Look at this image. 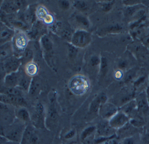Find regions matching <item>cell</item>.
Here are the masks:
<instances>
[{
    "instance_id": "obj_1",
    "label": "cell",
    "mask_w": 149,
    "mask_h": 144,
    "mask_svg": "<svg viewBox=\"0 0 149 144\" xmlns=\"http://www.w3.org/2000/svg\"><path fill=\"white\" fill-rule=\"evenodd\" d=\"M27 125L16 118L13 123L8 126L1 125V136L6 137L12 143H20Z\"/></svg>"
},
{
    "instance_id": "obj_2",
    "label": "cell",
    "mask_w": 149,
    "mask_h": 144,
    "mask_svg": "<svg viewBox=\"0 0 149 144\" xmlns=\"http://www.w3.org/2000/svg\"><path fill=\"white\" fill-rule=\"evenodd\" d=\"M58 113L56 108V93L52 92L49 97V106L45 117V127L48 129L54 128L58 123Z\"/></svg>"
},
{
    "instance_id": "obj_3",
    "label": "cell",
    "mask_w": 149,
    "mask_h": 144,
    "mask_svg": "<svg viewBox=\"0 0 149 144\" xmlns=\"http://www.w3.org/2000/svg\"><path fill=\"white\" fill-rule=\"evenodd\" d=\"M29 37L23 31L17 30L13 40L12 41L13 46L14 56L21 57V56L28 47Z\"/></svg>"
},
{
    "instance_id": "obj_4",
    "label": "cell",
    "mask_w": 149,
    "mask_h": 144,
    "mask_svg": "<svg viewBox=\"0 0 149 144\" xmlns=\"http://www.w3.org/2000/svg\"><path fill=\"white\" fill-rule=\"evenodd\" d=\"M92 37L90 33L86 30H77L73 34L71 44L74 47L79 48H86L90 45Z\"/></svg>"
},
{
    "instance_id": "obj_5",
    "label": "cell",
    "mask_w": 149,
    "mask_h": 144,
    "mask_svg": "<svg viewBox=\"0 0 149 144\" xmlns=\"http://www.w3.org/2000/svg\"><path fill=\"white\" fill-rule=\"evenodd\" d=\"M45 117L44 107L41 103H38L31 116V122L36 128H43L45 127Z\"/></svg>"
},
{
    "instance_id": "obj_6",
    "label": "cell",
    "mask_w": 149,
    "mask_h": 144,
    "mask_svg": "<svg viewBox=\"0 0 149 144\" xmlns=\"http://www.w3.org/2000/svg\"><path fill=\"white\" fill-rule=\"evenodd\" d=\"M14 106L0 103V113H1V126H8L13 123L16 119L15 110L12 109Z\"/></svg>"
},
{
    "instance_id": "obj_7",
    "label": "cell",
    "mask_w": 149,
    "mask_h": 144,
    "mask_svg": "<svg viewBox=\"0 0 149 144\" xmlns=\"http://www.w3.org/2000/svg\"><path fill=\"white\" fill-rule=\"evenodd\" d=\"M130 118L129 116L119 109V112L108 122L110 126L117 131L128 124L130 122Z\"/></svg>"
},
{
    "instance_id": "obj_8",
    "label": "cell",
    "mask_w": 149,
    "mask_h": 144,
    "mask_svg": "<svg viewBox=\"0 0 149 144\" xmlns=\"http://www.w3.org/2000/svg\"><path fill=\"white\" fill-rule=\"evenodd\" d=\"M119 111V109L117 105L110 102H107L101 105L98 114L103 120L109 121Z\"/></svg>"
},
{
    "instance_id": "obj_9",
    "label": "cell",
    "mask_w": 149,
    "mask_h": 144,
    "mask_svg": "<svg viewBox=\"0 0 149 144\" xmlns=\"http://www.w3.org/2000/svg\"><path fill=\"white\" fill-rule=\"evenodd\" d=\"M0 103L14 106V107H26L27 103L23 96H12L0 93Z\"/></svg>"
},
{
    "instance_id": "obj_10",
    "label": "cell",
    "mask_w": 149,
    "mask_h": 144,
    "mask_svg": "<svg viewBox=\"0 0 149 144\" xmlns=\"http://www.w3.org/2000/svg\"><path fill=\"white\" fill-rule=\"evenodd\" d=\"M39 141V136L37 135L36 128L32 124H28L22 137L20 144H37Z\"/></svg>"
},
{
    "instance_id": "obj_11",
    "label": "cell",
    "mask_w": 149,
    "mask_h": 144,
    "mask_svg": "<svg viewBox=\"0 0 149 144\" xmlns=\"http://www.w3.org/2000/svg\"><path fill=\"white\" fill-rule=\"evenodd\" d=\"M3 63L6 72L7 74L16 72L20 70V66L22 64L20 58L13 56L12 57L6 59Z\"/></svg>"
},
{
    "instance_id": "obj_12",
    "label": "cell",
    "mask_w": 149,
    "mask_h": 144,
    "mask_svg": "<svg viewBox=\"0 0 149 144\" xmlns=\"http://www.w3.org/2000/svg\"><path fill=\"white\" fill-rule=\"evenodd\" d=\"M116 132L117 131L110 126L108 120H103L99 122L97 126V137H111L116 134Z\"/></svg>"
},
{
    "instance_id": "obj_13",
    "label": "cell",
    "mask_w": 149,
    "mask_h": 144,
    "mask_svg": "<svg viewBox=\"0 0 149 144\" xmlns=\"http://www.w3.org/2000/svg\"><path fill=\"white\" fill-rule=\"evenodd\" d=\"M89 84L84 78H74L70 83L71 90L76 95H83L88 90Z\"/></svg>"
},
{
    "instance_id": "obj_14",
    "label": "cell",
    "mask_w": 149,
    "mask_h": 144,
    "mask_svg": "<svg viewBox=\"0 0 149 144\" xmlns=\"http://www.w3.org/2000/svg\"><path fill=\"white\" fill-rule=\"evenodd\" d=\"M137 102V111L138 113L143 116H149V105L147 102L146 91L137 96L136 98Z\"/></svg>"
},
{
    "instance_id": "obj_15",
    "label": "cell",
    "mask_w": 149,
    "mask_h": 144,
    "mask_svg": "<svg viewBox=\"0 0 149 144\" xmlns=\"http://www.w3.org/2000/svg\"><path fill=\"white\" fill-rule=\"evenodd\" d=\"M0 28V45H2L6 43L10 42L13 40L15 34V31L1 23ZM0 45V46H1Z\"/></svg>"
},
{
    "instance_id": "obj_16",
    "label": "cell",
    "mask_w": 149,
    "mask_h": 144,
    "mask_svg": "<svg viewBox=\"0 0 149 144\" xmlns=\"http://www.w3.org/2000/svg\"><path fill=\"white\" fill-rule=\"evenodd\" d=\"M21 76V70L14 73H11L6 74L3 81L4 87L14 88V87H18Z\"/></svg>"
},
{
    "instance_id": "obj_17",
    "label": "cell",
    "mask_w": 149,
    "mask_h": 144,
    "mask_svg": "<svg viewBox=\"0 0 149 144\" xmlns=\"http://www.w3.org/2000/svg\"><path fill=\"white\" fill-rule=\"evenodd\" d=\"M45 25L42 23L41 21H36L31 26L28 34L29 37L33 39H36L40 35L42 37L45 34Z\"/></svg>"
},
{
    "instance_id": "obj_18",
    "label": "cell",
    "mask_w": 149,
    "mask_h": 144,
    "mask_svg": "<svg viewBox=\"0 0 149 144\" xmlns=\"http://www.w3.org/2000/svg\"><path fill=\"white\" fill-rule=\"evenodd\" d=\"M97 127L94 125H91L86 127L81 133L80 140L82 143H86L89 144H94V141L91 140V137L96 134Z\"/></svg>"
},
{
    "instance_id": "obj_19",
    "label": "cell",
    "mask_w": 149,
    "mask_h": 144,
    "mask_svg": "<svg viewBox=\"0 0 149 144\" xmlns=\"http://www.w3.org/2000/svg\"><path fill=\"white\" fill-rule=\"evenodd\" d=\"M137 129L134 127L132 124H130L129 122L125 126H124L121 129L117 130L116 132V134L118 137V138L121 139H125L128 137H133V135L137 132Z\"/></svg>"
},
{
    "instance_id": "obj_20",
    "label": "cell",
    "mask_w": 149,
    "mask_h": 144,
    "mask_svg": "<svg viewBox=\"0 0 149 144\" xmlns=\"http://www.w3.org/2000/svg\"><path fill=\"white\" fill-rule=\"evenodd\" d=\"M36 10L37 8L33 6H30L24 10V13L22 14L23 18L29 26H33L34 23L37 21L36 20Z\"/></svg>"
},
{
    "instance_id": "obj_21",
    "label": "cell",
    "mask_w": 149,
    "mask_h": 144,
    "mask_svg": "<svg viewBox=\"0 0 149 144\" xmlns=\"http://www.w3.org/2000/svg\"><path fill=\"white\" fill-rule=\"evenodd\" d=\"M14 56V51L12 42L6 43L0 46V59L1 62L4 61L12 56Z\"/></svg>"
},
{
    "instance_id": "obj_22",
    "label": "cell",
    "mask_w": 149,
    "mask_h": 144,
    "mask_svg": "<svg viewBox=\"0 0 149 144\" xmlns=\"http://www.w3.org/2000/svg\"><path fill=\"white\" fill-rule=\"evenodd\" d=\"M20 10L17 1H5L1 5V11L7 14H14Z\"/></svg>"
},
{
    "instance_id": "obj_23",
    "label": "cell",
    "mask_w": 149,
    "mask_h": 144,
    "mask_svg": "<svg viewBox=\"0 0 149 144\" xmlns=\"http://www.w3.org/2000/svg\"><path fill=\"white\" fill-rule=\"evenodd\" d=\"M119 109L131 118L134 114L137 112V102L136 99H133L131 101L124 104Z\"/></svg>"
},
{
    "instance_id": "obj_24",
    "label": "cell",
    "mask_w": 149,
    "mask_h": 144,
    "mask_svg": "<svg viewBox=\"0 0 149 144\" xmlns=\"http://www.w3.org/2000/svg\"><path fill=\"white\" fill-rule=\"evenodd\" d=\"M16 118L26 125L31 122V115L25 107H19L15 110Z\"/></svg>"
},
{
    "instance_id": "obj_25",
    "label": "cell",
    "mask_w": 149,
    "mask_h": 144,
    "mask_svg": "<svg viewBox=\"0 0 149 144\" xmlns=\"http://www.w3.org/2000/svg\"><path fill=\"white\" fill-rule=\"evenodd\" d=\"M42 89V81L40 78L37 76L32 78L31 83L29 89L28 93L31 96L35 97L40 93Z\"/></svg>"
},
{
    "instance_id": "obj_26",
    "label": "cell",
    "mask_w": 149,
    "mask_h": 144,
    "mask_svg": "<svg viewBox=\"0 0 149 144\" xmlns=\"http://www.w3.org/2000/svg\"><path fill=\"white\" fill-rule=\"evenodd\" d=\"M32 78H33L28 76V75L25 73V72L21 70L20 79L19 84H18V87H19L21 90H23L24 91L28 92L31 83L32 81Z\"/></svg>"
},
{
    "instance_id": "obj_27",
    "label": "cell",
    "mask_w": 149,
    "mask_h": 144,
    "mask_svg": "<svg viewBox=\"0 0 149 144\" xmlns=\"http://www.w3.org/2000/svg\"><path fill=\"white\" fill-rule=\"evenodd\" d=\"M40 45L43 51L45 53V55L48 56V54L51 55L50 53L53 50V43L47 35H43L40 37Z\"/></svg>"
},
{
    "instance_id": "obj_28",
    "label": "cell",
    "mask_w": 149,
    "mask_h": 144,
    "mask_svg": "<svg viewBox=\"0 0 149 144\" xmlns=\"http://www.w3.org/2000/svg\"><path fill=\"white\" fill-rule=\"evenodd\" d=\"M102 102L100 95L97 96L94 99L92 100L91 103L89 106V114L90 115H96L98 114L99 110H100V106L102 104Z\"/></svg>"
},
{
    "instance_id": "obj_29",
    "label": "cell",
    "mask_w": 149,
    "mask_h": 144,
    "mask_svg": "<svg viewBox=\"0 0 149 144\" xmlns=\"http://www.w3.org/2000/svg\"><path fill=\"white\" fill-rule=\"evenodd\" d=\"M144 8H145V6L142 4V3L132 6H127L124 13H125V15L126 17L130 18L131 19H132L133 17L137 14L141 9Z\"/></svg>"
},
{
    "instance_id": "obj_30",
    "label": "cell",
    "mask_w": 149,
    "mask_h": 144,
    "mask_svg": "<svg viewBox=\"0 0 149 144\" xmlns=\"http://www.w3.org/2000/svg\"><path fill=\"white\" fill-rule=\"evenodd\" d=\"M130 124H132L133 126L136 128H140L144 127L145 125V122L141 115H140L138 111L136 114H134L130 120Z\"/></svg>"
},
{
    "instance_id": "obj_31",
    "label": "cell",
    "mask_w": 149,
    "mask_h": 144,
    "mask_svg": "<svg viewBox=\"0 0 149 144\" xmlns=\"http://www.w3.org/2000/svg\"><path fill=\"white\" fill-rule=\"evenodd\" d=\"M34 58V53L31 48L29 47H27L25 51L23 52L22 55L21 56L20 59L22 60V64L26 65L27 64L31 62Z\"/></svg>"
},
{
    "instance_id": "obj_32",
    "label": "cell",
    "mask_w": 149,
    "mask_h": 144,
    "mask_svg": "<svg viewBox=\"0 0 149 144\" xmlns=\"http://www.w3.org/2000/svg\"><path fill=\"white\" fill-rule=\"evenodd\" d=\"M38 65H37V64L33 62L27 64L25 65V68H24V72H25V73L28 75V76L31 77V78L36 77L37 73H38Z\"/></svg>"
},
{
    "instance_id": "obj_33",
    "label": "cell",
    "mask_w": 149,
    "mask_h": 144,
    "mask_svg": "<svg viewBox=\"0 0 149 144\" xmlns=\"http://www.w3.org/2000/svg\"><path fill=\"white\" fill-rule=\"evenodd\" d=\"M0 93L12 96H22V90L17 89V87L10 88V87H6L4 86L3 87H1Z\"/></svg>"
},
{
    "instance_id": "obj_34",
    "label": "cell",
    "mask_w": 149,
    "mask_h": 144,
    "mask_svg": "<svg viewBox=\"0 0 149 144\" xmlns=\"http://www.w3.org/2000/svg\"><path fill=\"white\" fill-rule=\"evenodd\" d=\"M36 15L41 22H44L47 18V17L50 14L48 13V10L45 7H43V6H39V7L37 8Z\"/></svg>"
},
{
    "instance_id": "obj_35",
    "label": "cell",
    "mask_w": 149,
    "mask_h": 144,
    "mask_svg": "<svg viewBox=\"0 0 149 144\" xmlns=\"http://www.w3.org/2000/svg\"><path fill=\"white\" fill-rule=\"evenodd\" d=\"M122 27L120 26V24H113V25H110V26H108L107 28H104L103 30L101 31V34H107V33H119L122 31Z\"/></svg>"
},
{
    "instance_id": "obj_36",
    "label": "cell",
    "mask_w": 149,
    "mask_h": 144,
    "mask_svg": "<svg viewBox=\"0 0 149 144\" xmlns=\"http://www.w3.org/2000/svg\"><path fill=\"white\" fill-rule=\"evenodd\" d=\"M75 21L79 24L81 26H82L84 28H89V21L88 18L86 17L83 15H75Z\"/></svg>"
},
{
    "instance_id": "obj_37",
    "label": "cell",
    "mask_w": 149,
    "mask_h": 144,
    "mask_svg": "<svg viewBox=\"0 0 149 144\" xmlns=\"http://www.w3.org/2000/svg\"><path fill=\"white\" fill-rule=\"evenodd\" d=\"M108 72V62L104 57L101 58L100 64V74L101 78H103Z\"/></svg>"
},
{
    "instance_id": "obj_38",
    "label": "cell",
    "mask_w": 149,
    "mask_h": 144,
    "mask_svg": "<svg viewBox=\"0 0 149 144\" xmlns=\"http://www.w3.org/2000/svg\"><path fill=\"white\" fill-rule=\"evenodd\" d=\"M74 7L78 10L85 12L89 9V5L86 1H74L73 3Z\"/></svg>"
},
{
    "instance_id": "obj_39",
    "label": "cell",
    "mask_w": 149,
    "mask_h": 144,
    "mask_svg": "<svg viewBox=\"0 0 149 144\" xmlns=\"http://www.w3.org/2000/svg\"><path fill=\"white\" fill-rule=\"evenodd\" d=\"M136 74V70L134 69H130L126 73H125V75H124V78H123V81L125 83H128L134 78Z\"/></svg>"
},
{
    "instance_id": "obj_40",
    "label": "cell",
    "mask_w": 149,
    "mask_h": 144,
    "mask_svg": "<svg viewBox=\"0 0 149 144\" xmlns=\"http://www.w3.org/2000/svg\"><path fill=\"white\" fill-rule=\"evenodd\" d=\"M68 52H69V56L70 58H74L76 57L78 53L77 48L74 47L72 44H68Z\"/></svg>"
},
{
    "instance_id": "obj_41",
    "label": "cell",
    "mask_w": 149,
    "mask_h": 144,
    "mask_svg": "<svg viewBox=\"0 0 149 144\" xmlns=\"http://www.w3.org/2000/svg\"><path fill=\"white\" fill-rule=\"evenodd\" d=\"M114 3H115L114 1H109L105 2V3H103L102 10L104 12L110 11L112 9V8H113Z\"/></svg>"
},
{
    "instance_id": "obj_42",
    "label": "cell",
    "mask_w": 149,
    "mask_h": 144,
    "mask_svg": "<svg viewBox=\"0 0 149 144\" xmlns=\"http://www.w3.org/2000/svg\"><path fill=\"white\" fill-rule=\"evenodd\" d=\"M100 144H119V138H118L117 134H116L111 137H110L107 141Z\"/></svg>"
},
{
    "instance_id": "obj_43",
    "label": "cell",
    "mask_w": 149,
    "mask_h": 144,
    "mask_svg": "<svg viewBox=\"0 0 149 144\" xmlns=\"http://www.w3.org/2000/svg\"><path fill=\"white\" fill-rule=\"evenodd\" d=\"M100 61H101V58H99V57H98L97 56L94 55L91 57L90 59V64L93 67H95L98 65H100Z\"/></svg>"
},
{
    "instance_id": "obj_44",
    "label": "cell",
    "mask_w": 149,
    "mask_h": 144,
    "mask_svg": "<svg viewBox=\"0 0 149 144\" xmlns=\"http://www.w3.org/2000/svg\"><path fill=\"white\" fill-rule=\"evenodd\" d=\"M76 130L74 129H72L71 130H70L69 132H67L65 136H64V138L66 140H70L72 139H73V137L75 136L76 135Z\"/></svg>"
},
{
    "instance_id": "obj_45",
    "label": "cell",
    "mask_w": 149,
    "mask_h": 144,
    "mask_svg": "<svg viewBox=\"0 0 149 144\" xmlns=\"http://www.w3.org/2000/svg\"><path fill=\"white\" fill-rule=\"evenodd\" d=\"M128 65V61H127L125 59H121L119 61V62H118V67H119V68L121 70L126 69Z\"/></svg>"
},
{
    "instance_id": "obj_46",
    "label": "cell",
    "mask_w": 149,
    "mask_h": 144,
    "mask_svg": "<svg viewBox=\"0 0 149 144\" xmlns=\"http://www.w3.org/2000/svg\"><path fill=\"white\" fill-rule=\"evenodd\" d=\"M124 75H125V74L123 73V70H121L119 69V70H117L115 72V73H114V78L117 80L123 79Z\"/></svg>"
},
{
    "instance_id": "obj_47",
    "label": "cell",
    "mask_w": 149,
    "mask_h": 144,
    "mask_svg": "<svg viewBox=\"0 0 149 144\" xmlns=\"http://www.w3.org/2000/svg\"><path fill=\"white\" fill-rule=\"evenodd\" d=\"M59 5L60 8H61L63 9H68L70 8V3L68 1H59Z\"/></svg>"
},
{
    "instance_id": "obj_48",
    "label": "cell",
    "mask_w": 149,
    "mask_h": 144,
    "mask_svg": "<svg viewBox=\"0 0 149 144\" xmlns=\"http://www.w3.org/2000/svg\"><path fill=\"white\" fill-rule=\"evenodd\" d=\"M122 144H136V141L133 136L123 139Z\"/></svg>"
},
{
    "instance_id": "obj_49",
    "label": "cell",
    "mask_w": 149,
    "mask_h": 144,
    "mask_svg": "<svg viewBox=\"0 0 149 144\" xmlns=\"http://www.w3.org/2000/svg\"><path fill=\"white\" fill-rule=\"evenodd\" d=\"M123 3L127 6H132L142 4L141 1H123Z\"/></svg>"
},
{
    "instance_id": "obj_50",
    "label": "cell",
    "mask_w": 149,
    "mask_h": 144,
    "mask_svg": "<svg viewBox=\"0 0 149 144\" xmlns=\"http://www.w3.org/2000/svg\"><path fill=\"white\" fill-rule=\"evenodd\" d=\"M141 40L143 45L149 47V33L146 35H145L143 38H142Z\"/></svg>"
},
{
    "instance_id": "obj_51",
    "label": "cell",
    "mask_w": 149,
    "mask_h": 144,
    "mask_svg": "<svg viewBox=\"0 0 149 144\" xmlns=\"http://www.w3.org/2000/svg\"><path fill=\"white\" fill-rule=\"evenodd\" d=\"M144 80H145V77H139L135 81V82L134 83V86L135 87H139L141 84L144 83Z\"/></svg>"
},
{
    "instance_id": "obj_52",
    "label": "cell",
    "mask_w": 149,
    "mask_h": 144,
    "mask_svg": "<svg viewBox=\"0 0 149 144\" xmlns=\"http://www.w3.org/2000/svg\"><path fill=\"white\" fill-rule=\"evenodd\" d=\"M144 139H145V141L149 143V130H148L147 132L145 133V134H144Z\"/></svg>"
},
{
    "instance_id": "obj_53",
    "label": "cell",
    "mask_w": 149,
    "mask_h": 144,
    "mask_svg": "<svg viewBox=\"0 0 149 144\" xmlns=\"http://www.w3.org/2000/svg\"><path fill=\"white\" fill-rule=\"evenodd\" d=\"M146 93L147 102H148V104L149 105V86H148L147 87V88L146 89Z\"/></svg>"
},
{
    "instance_id": "obj_54",
    "label": "cell",
    "mask_w": 149,
    "mask_h": 144,
    "mask_svg": "<svg viewBox=\"0 0 149 144\" xmlns=\"http://www.w3.org/2000/svg\"><path fill=\"white\" fill-rule=\"evenodd\" d=\"M148 86H149V74H148Z\"/></svg>"
},
{
    "instance_id": "obj_55",
    "label": "cell",
    "mask_w": 149,
    "mask_h": 144,
    "mask_svg": "<svg viewBox=\"0 0 149 144\" xmlns=\"http://www.w3.org/2000/svg\"><path fill=\"white\" fill-rule=\"evenodd\" d=\"M148 17H149V5H148Z\"/></svg>"
},
{
    "instance_id": "obj_56",
    "label": "cell",
    "mask_w": 149,
    "mask_h": 144,
    "mask_svg": "<svg viewBox=\"0 0 149 144\" xmlns=\"http://www.w3.org/2000/svg\"><path fill=\"white\" fill-rule=\"evenodd\" d=\"M82 144H89V143H83Z\"/></svg>"
},
{
    "instance_id": "obj_57",
    "label": "cell",
    "mask_w": 149,
    "mask_h": 144,
    "mask_svg": "<svg viewBox=\"0 0 149 144\" xmlns=\"http://www.w3.org/2000/svg\"><path fill=\"white\" fill-rule=\"evenodd\" d=\"M148 127H149V122H148Z\"/></svg>"
},
{
    "instance_id": "obj_58",
    "label": "cell",
    "mask_w": 149,
    "mask_h": 144,
    "mask_svg": "<svg viewBox=\"0 0 149 144\" xmlns=\"http://www.w3.org/2000/svg\"><path fill=\"white\" fill-rule=\"evenodd\" d=\"M1 144H6V143H1Z\"/></svg>"
}]
</instances>
